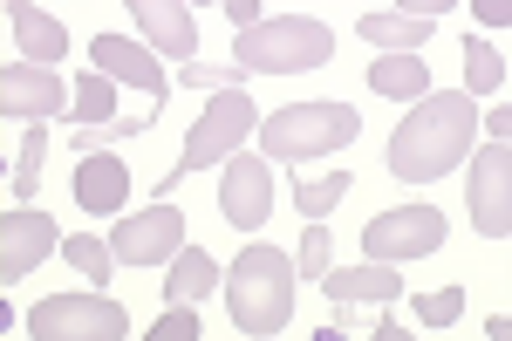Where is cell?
<instances>
[{"label":"cell","instance_id":"cell-10","mask_svg":"<svg viewBox=\"0 0 512 341\" xmlns=\"http://www.w3.org/2000/svg\"><path fill=\"white\" fill-rule=\"evenodd\" d=\"M219 212H226V226L233 232H260L267 226V212H274V171H267V157H226V178H219Z\"/></svg>","mask_w":512,"mask_h":341},{"label":"cell","instance_id":"cell-22","mask_svg":"<svg viewBox=\"0 0 512 341\" xmlns=\"http://www.w3.org/2000/svg\"><path fill=\"white\" fill-rule=\"evenodd\" d=\"M62 260L76 266L82 280H110V266H117V253H110V239H89V232H76V239H62Z\"/></svg>","mask_w":512,"mask_h":341},{"label":"cell","instance_id":"cell-16","mask_svg":"<svg viewBox=\"0 0 512 341\" xmlns=\"http://www.w3.org/2000/svg\"><path fill=\"white\" fill-rule=\"evenodd\" d=\"M7 28H14V48L28 55V62H62L69 55V28L55 21V14H41L35 0H7Z\"/></svg>","mask_w":512,"mask_h":341},{"label":"cell","instance_id":"cell-17","mask_svg":"<svg viewBox=\"0 0 512 341\" xmlns=\"http://www.w3.org/2000/svg\"><path fill=\"white\" fill-rule=\"evenodd\" d=\"M355 35L376 41L383 55H417V48L431 41V14H403V7H390V14H362Z\"/></svg>","mask_w":512,"mask_h":341},{"label":"cell","instance_id":"cell-26","mask_svg":"<svg viewBox=\"0 0 512 341\" xmlns=\"http://www.w3.org/2000/svg\"><path fill=\"white\" fill-rule=\"evenodd\" d=\"M69 116H76V123H110V116H117L110 110V76H82L76 82V110Z\"/></svg>","mask_w":512,"mask_h":341},{"label":"cell","instance_id":"cell-11","mask_svg":"<svg viewBox=\"0 0 512 341\" xmlns=\"http://www.w3.org/2000/svg\"><path fill=\"white\" fill-rule=\"evenodd\" d=\"M0 110L28 116V123H48V116H69V89H62V76L48 69V62H7L0 69Z\"/></svg>","mask_w":512,"mask_h":341},{"label":"cell","instance_id":"cell-21","mask_svg":"<svg viewBox=\"0 0 512 341\" xmlns=\"http://www.w3.org/2000/svg\"><path fill=\"white\" fill-rule=\"evenodd\" d=\"M458 55H465V89H472V96H492V89H499V82H506V55H499V48H492V41H465V48H458Z\"/></svg>","mask_w":512,"mask_h":341},{"label":"cell","instance_id":"cell-27","mask_svg":"<svg viewBox=\"0 0 512 341\" xmlns=\"http://www.w3.org/2000/svg\"><path fill=\"white\" fill-rule=\"evenodd\" d=\"M465 314V287H437V294H417V321L424 328H451Z\"/></svg>","mask_w":512,"mask_h":341},{"label":"cell","instance_id":"cell-7","mask_svg":"<svg viewBox=\"0 0 512 341\" xmlns=\"http://www.w3.org/2000/svg\"><path fill=\"white\" fill-rule=\"evenodd\" d=\"M362 246H369V260H424L444 246V212L437 205H396V212H376L369 226H362Z\"/></svg>","mask_w":512,"mask_h":341},{"label":"cell","instance_id":"cell-4","mask_svg":"<svg viewBox=\"0 0 512 341\" xmlns=\"http://www.w3.org/2000/svg\"><path fill=\"white\" fill-rule=\"evenodd\" d=\"M335 55V35L308 21V14H287V21H260V28H239L233 35V62L246 76H294V69H321Z\"/></svg>","mask_w":512,"mask_h":341},{"label":"cell","instance_id":"cell-6","mask_svg":"<svg viewBox=\"0 0 512 341\" xmlns=\"http://www.w3.org/2000/svg\"><path fill=\"white\" fill-rule=\"evenodd\" d=\"M28 335L35 341H123L130 335V314L110 294H55L28 314Z\"/></svg>","mask_w":512,"mask_h":341},{"label":"cell","instance_id":"cell-15","mask_svg":"<svg viewBox=\"0 0 512 341\" xmlns=\"http://www.w3.org/2000/svg\"><path fill=\"white\" fill-rule=\"evenodd\" d=\"M137 28L151 35L158 55H198V21H192V0H130Z\"/></svg>","mask_w":512,"mask_h":341},{"label":"cell","instance_id":"cell-28","mask_svg":"<svg viewBox=\"0 0 512 341\" xmlns=\"http://www.w3.org/2000/svg\"><path fill=\"white\" fill-rule=\"evenodd\" d=\"M185 89H246L239 62H185Z\"/></svg>","mask_w":512,"mask_h":341},{"label":"cell","instance_id":"cell-31","mask_svg":"<svg viewBox=\"0 0 512 341\" xmlns=\"http://www.w3.org/2000/svg\"><path fill=\"white\" fill-rule=\"evenodd\" d=\"M472 14L485 21V28H506V21H512V0H472Z\"/></svg>","mask_w":512,"mask_h":341},{"label":"cell","instance_id":"cell-34","mask_svg":"<svg viewBox=\"0 0 512 341\" xmlns=\"http://www.w3.org/2000/svg\"><path fill=\"white\" fill-rule=\"evenodd\" d=\"M485 335H492V341H512V314H492V321H485Z\"/></svg>","mask_w":512,"mask_h":341},{"label":"cell","instance_id":"cell-20","mask_svg":"<svg viewBox=\"0 0 512 341\" xmlns=\"http://www.w3.org/2000/svg\"><path fill=\"white\" fill-rule=\"evenodd\" d=\"M212 287H219L212 253H205V246H178V253H171V273H164V294H171V301H205Z\"/></svg>","mask_w":512,"mask_h":341},{"label":"cell","instance_id":"cell-32","mask_svg":"<svg viewBox=\"0 0 512 341\" xmlns=\"http://www.w3.org/2000/svg\"><path fill=\"white\" fill-rule=\"evenodd\" d=\"M396 7H403V14H431V21H437V14L458 7V0H396Z\"/></svg>","mask_w":512,"mask_h":341},{"label":"cell","instance_id":"cell-13","mask_svg":"<svg viewBox=\"0 0 512 341\" xmlns=\"http://www.w3.org/2000/svg\"><path fill=\"white\" fill-rule=\"evenodd\" d=\"M89 55H96V69L110 82H130V89H144V96H164L158 48H144V41H130V35H96Z\"/></svg>","mask_w":512,"mask_h":341},{"label":"cell","instance_id":"cell-5","mask_svg":"<svg viewBox=\"0 0 512 341\" xmlns=\"http://www.w3.org/2000/svg\"><path fill=\"white\" fill-rule=\"evenodd\" d=\"M355 130H362V116L349 103H287V110H274L260 123V151L274 164H308V157L355 144Z\"/></svg>","mask_w":512,"mask_h":341},{"label":"cell","instance_id":"cell-8","mask_svg":"<svg viewBox=\"0 0 512 341\" xmlns=\"http://www.w3.org/2000/svg\"><path fill=\"white\" fill-rule=\"evenodd\" d=\"M178 246H185V212H178L171 198H158V205H144V212H130V219L110 226L117 266H158V260H171Z\"/></svg>","mask_w":512,"mask_h":341},{"label":"cell","instance_id":"cell-3","mask_svg":"<svg viewBox=\"0 0 512 341\" xmlns=\"http://www.w3.org/2000/svg\"><path fill=\"white\" fill-rule=\"evenodd\" d=\"M260 130V116H253V96L246 89H212V103L198 110L192 137H185V151H178V164L158 178V198H171V191L185 185L192 171H205V164H226V157H239V144Z\"/></svg>","mask_w":512,"mask_h":341},{"label":"cell","instance_id":"cell-14","mask_svg":"<svg viewBox=\"0 0 512 341\" xmlns=\"http://www.w3.org/2000/svg\"><path fill=\"white\" fill-rule=\"evenodd\" d=\"M76 205L96 212V219H117L123 205H130V164H117L110 151L76 157Z\"/></svg>","mask_w":512,"mask_h":341},{"label":"cell","instance_id":"cell-24","mask_svg":"<svg viewBox=\"0 0 512 341\" xmlns=\"http://www.w3.org/2000/svg\"><path fill=\"white\" fill-rule=\"evenodd\" d=\"M41 151H48V130H41V123H28V144H21V164H14V205H28V198H35Z\"/></svg>","mask_w":512,"mask_h":341},{"label":"cell","instance_id":"cell-19","mask_svg":"<svg viewBox=\"0 0 512 341\" xmlns=\"http://www.w3.org/2000/svg\"><path fill=\"white\" fill-rule=\"evenodd\" d=\"M369 89L396 96V103H417V96H431V69H424V55H376L369 62Z\"/></svg>","mask_w":512,"mask_h":341},{"label":"cell","instance_id":"cell-9","mask_svg":"<svg viewBox=\"0 0 512 341\" xmlns=\"http://www.w3.org/2000/svg\"><path fill=\"white\" fill-rule=\"evenodd\" d=\"M472 226L485 239H506L512 232V144L506 137H492L472 157Z\"/></svg>","mask_w":512,"mask_h":341},{"label":"cell","instance_id":"cell-12","mask_svg":"<svg viewBox=\"0 0 512 341\" xmlns=\"http://www.w3.org/2000/svg\"><path fill=\"white\" fill-rule=\"evenodd\" d=\"M55 246H62V239H55V219L35 212V205H14V212L0 219V280L14 287V280H21V273H35Z\"/></svg>","mask_w":512,"mask_h":341},{"label":"cell","instance_id":"cell-29","mask_svg":"<svg viewBox=\"0 0 512 341\" xmlns=\"http://www.w3.org/2000/svg\"><path fill=\"white\" fill-rule=\"evenodd\" d=\"M151 341H198V314H192V301H171V314H164L158 328H151Z\"/></svg>","mask_w":512,"mask_h":341},{"label":"cell","instance_id":"cell-18","mask_svg":"<svg viewBox=\"0 0 512 341\" xmlns=\"http://www.w3.org/2000/svg\"><path fill=\"white\" fill-rule=\"evenodd\" d=\"M328 301H396L403 294V273H390V260L376 266H342V273H321Z\"/></svg>","mask_w":512,"mask_h":341},{"label":"cell","instance_id":"cell-33","mask_svg":"<svg viewBox=\"0 0 512 341\" xmlns=\"http://www.w3.org/2000/svg\"><path fill=\"white\" fill-rule=\"evenodd\" d=\"M485 123H492V137H506V144H512V110H485Z\"/></svg>","mask_w":512,"mask_h":341},{"label":"cell","instance_id":"cell-25","mask_svg":"<svg viewBox=\"0 0 512 341\" xmlns=\"http://www.w3.org/2000/svg\"><path fill=\"white\" fill-rule=\"evenodd\" d=\"M328 260H335V239H328V226H308L301 232V253H294V266H301V280H321L328 273Z\"/></svg>","mask_w":512,"mask_h":341},{"label":"cell","instance_id":"cell-30","mask_svg":"<svg viewBox=\"0 0 512 341\" xmlns=\"http://www.w3.org/2000/svg\"><path fill=\"white\" fill-rule=\"evenodd\" d=\"M219 7H226L233 35H239V28H260V0H219Z\"/></svg>","mask_w":512,"mask_h":341},{"label":"cell","instance_id":"cell-2","mask_svg":"<svg viewBox=\"0 0 512 341\" xmlns=\"http://www.w3.org/2000/svg\"><path fill=\"white\" fill-rule=\"evenodd\" d=\"M294 287H301V266L287 260L280 246H246L239 266L226 273L233 328L239 335H280L294 321Z\"/></svg>","mask_w":512,"mask_h":341},{"label":"cell","instance_id":"cell-1","mask_svg":"<svg viewBox=\"0 0 512 341\" xmlns=\"http://www.w3.org/2000/svg\"><path fill=\"white\" fill-rule=\"evenodd\" d=\"M478 130V96L472 89H437V96H417V110L396 123L390 137V171L403 185H431L444 178L458 157L472 151Z\"/></svg>","mask_w":512,"mask_h":341},{"label":"cell","instance_id":"cell-23","mask_svg":"<svg viewBox=\"0 0 512 341\" xmlns=\"http://www.w3.org/2000/svg\"><path fill=\"white\" fill-rule=\"evenodd\" d=\"M342 198H349V171H328V178H301V185H294V205H301L308 219H328Z\"/></svg>","mask_w":512,"mask_h":341}]
</instances>
